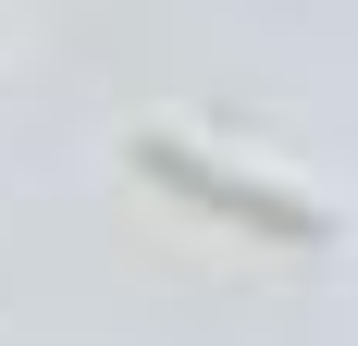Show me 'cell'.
Here are the masks:
<instances>
[{
    "label": "cell",
    "instance_id": "6da1fadb",
    "mask_svg": "<svg viewBox=\"0 0 358 346\" xmlns=\"http://www.w3.org/2000/svg\"><path fill=\"white\" fill-rule=\"evenodd\" d=\"M136 173L185 186V198H198V210H222V223H259V235H322V210H309V198H259L248 173H210V161H185L173 137H136Z\"/></svg>",
    "mask_w": 358,
    "mask_h": 346
}]
</instances>
